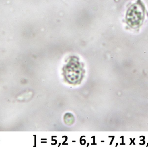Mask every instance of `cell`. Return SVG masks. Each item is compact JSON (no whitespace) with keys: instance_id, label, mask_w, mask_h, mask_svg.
<instances>
[{"instance_id":"6da1fadb","label":"cell","mask_w":148,"mask_h":148,"mask_svg":"<svg viewBox=\"0 0 148 148\" xmlns=\"http://www.w3.org/2000/svg\"><path fill=\"white\" fill-rule=\"evenodd\" d=\"M145 9L140 0L130 7L126 14L127 24L133 29L138 28L142 25L145 16Z\"/></svg>"}]
</instances>
